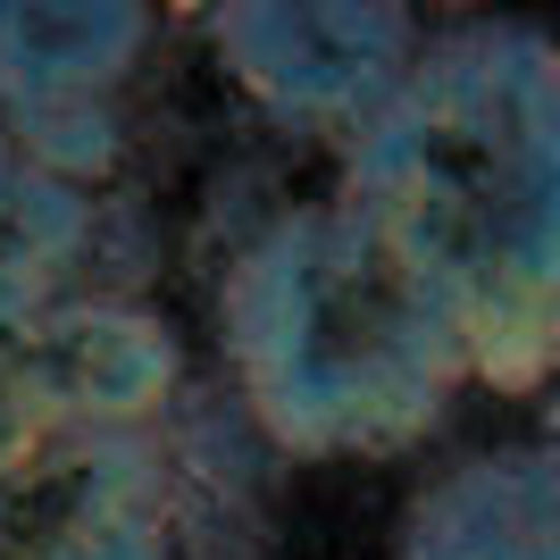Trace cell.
Masks as SVG:
<instances>
[{
    "label": "cell",
    "instance_id": "cell-1",
    "mask_svg": "<svg viewBox=\"0 0 560 560\" xmlns=\"http://www.w3.org/2000/svg\"><path fill=\"white\" fill-rule=\"evenodd\" d=\"M343 201L460 335L468 385L560 369V50L536 18H444L343 142Z\"/></svg>",
    "mask_w": 560,
    "mask_h": 560
},
{
    "label": "cell",
    "instance_id": "cell-2",
    "mask_svg": "<svg viewBox=\"0 0 560 560\" xmlns=\"http://www.w3.org/2000/svg\"><path fill=\"white\" fill-rule=\"evenodd\" d=\"M218 360L268 460H401L468 394L460 335L343 201H284L218 268Z\"/></svg>",
    "mask_w": 560,
    "mask_h": 560
},
{
    "label": "cell",
    "instance_id": "cell-3",
    "mask_svg": "<svg viewBox=\"0 0 560 560\" xmlns=\"http://www.w3.org/2000/svg\"><path fill=\"white\" fill-rule=\"evenodd\" d=\"M192 34L277 135L343 142L401 84L427 18L401 0H218Z\"/></svg>",
    "mask_w": 560,
    "mask_h": 560
},
{
    "label": "cell",
    "instance_id": "cell-4",
    "mask_svg": "<svg viewBox=\"0 0 560 560\" xmlns=\"http://www.w3.org/2000/svg\"><path fill=\"white\" fill-rule=\"evenodd\" d=\"M0 560H176L160 427H34L0 452Z\"/></svg>",
    "mask_w": 560,
    "mask_h": 560
},
{
    "label": "cell",
    "instance_id": "cell-5",
    "mask_svg": "<svg viewBox=\"0 0 560 560\" xmlns=\"http://www.w3.org/2000/svg\"><path fill=\"white\" fill-rule=\"evenodd\" d=\"M185 401V335L142 293H68L34 327L43 427H160Z\"/></svg>",
    "mask_w": 560,
    "mask_h": 560
},
{
    "label": "cell",
    "instance_id": "cell-6",
    "mask_svg": "<svg viewBox=\"0 0 560 560\" xmlns=\"http://www.w3.org/2000/svg\"><path fill=\"white\" fill-rule=\"evenodd\" d=\"M93 201L50 185L0 126V452H18L43 427V410H34V327H43L50 302L93 284Z\"/></svg>",
    "mask_w": 560,
    "mask_h": 560
},
{
    "label": "cell",
    "instance_id": "cell-7",
    "mask_svg": "<svg viewBox=\"0 0 560 560\" xmlns=\"http://www.w3.org/2000/svg\"><path fill=\"white\" fill-rule=\"evenodd\" d=\"M394 560H560V452L511 435L427 468L394 518Z\"/></svg>",
    "mask_w": 560,
    "mask_h": 560
},
{
    "label": "cell",
    "instance_id": "cell-8",
    "mask_svg": "<svg viewBox=\"0 0 560 560\" xmlns=\"http://www.w3.org/2000/svg\"><path fill=\"white\" fill-rule=\"evenodd\" d=\"M160 43L142 0H0V117L126 101Z\"/></svg>",
    "mask_w": 560,
    "mask_h": 560
}]
</instances>
